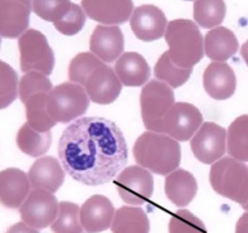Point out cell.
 <instances>
[{"label":"cell","instance_id":"1","mask_svg":"<svg viewBox=\"0 0 248 233\" xmlns=\"http://www.w3.org/2000/svg\"><path fill=\"white\" fill-rule=\"evenodd\" d=\"M58 157L65 172L86 186L113 181L127 163L125 136L114 121L102 116H81L63 131Z\"/></svg>","mask_w":248,"mask_h":233},{"label":"cell","instance_id":"2","mask_svg":"<svg viewBox=\"0 0 248 233\" xmlns=\"http://www.w3.org/2000/svg\"><path fill=\"white\" fill-rule=\"evenodd\" d=\"M133 155L137 165L167 176L178 169L182 159V150L178 141L165 133L145 131L136 140Z\"/></svg>","mask_w":248,"mask_h":233},{"label":"cell","instance_id":"3","mask_svg":"<svg viewBox=\"0 0 248 233\" xmlns=\"http://www.w3.org/2000/svg\"><path fill=\"white\" fill-rule=\"evenodd\" d=\"M165 40L169 45L172 62L181 68H193L205 55L203 36L199 26L191 19L177 18L169 22Z\"/></svg>","mask_w":248,"mask_h":233},{"label":"cell","instance_id":"4","mask_svg":"<svg viewBox=\"0 0 248 233\" xmlns=\"http://www.w3.org/2000/svg\"><path fill=\"white\" fill-rule=\"evenodd\" d=\"M210 182L219 196L240 204L248 211V166L232 157L212 164Z\"/></svg>","mask_w":248,"mask_h":233},{"label":"cell","instance_id":"5","mask_svg":"<svg viewBox=\"0 0 248 233\" xmlns=\"http://www.w3.org/2000/svg\"><path fill=\"white\" fill-rule=\"evenodd\" d=\"M47 112L56 123H70L81 118L90 107V99L84 87L72 82L57 85L48 92Z\"/></svg>","mask_w":248,"mask_h":233},{"label":"cell","instance_id":"6","mask_svg":"<svg viewBox=\"0 0 248 233\" xmlns=\"http://www.w3.org/2000/svg\"><path fill=\"white\" fill-rule=\"evenodd\" d=\"M176 103L171 86L160 80H150L140 92V112L148 131L162 133L164 121Z\"/></svg>","mask_w":248,"mask_h":233},{"label":"cell","instance_id":"7","mask_svg":"<svg viewBox=\"0 0 248 233\" xmlns=\"http://www.w3.org/2000/svg\"><path fill=\"white\" fill-rule=\"evenodd\" d=\"M19 63L23 73L40 72L50 75L55 67V53L47 39L36 29H28L18 38Z\"/></svg>","mask_w":248,"mask_h":233},{"label":"cell","instance_id":"8","mask_svg":"<svg viewBox=\"0 0 248 233\" xmlns=\"http://www.w3.org/2000/svg\"><path fill=\"white\" fill-rule=\"evenodd\" d=\"M115 184L121 199L131 206L147 203L154 193V177L140 165L125 167L116 176Z\"/></svg>","mask_w":248,"mask_h":233},{"label":"cell","instance_id":"9","mask_svg":"<svg viewBox=\"0 0 248 233\" xmlns=\"http://www.w3.org/2000/svg\"><path fill=\"white\" fill-rule=\"evenodd\" d=\"M60 203L55 194L45 189H33L19 206V214L24 223L43 230L51 226L57 218Z\"/></svg>","mask_w":248,"mask_h":233},{"label":"cell","instance_id":"10","mask_svg":"<svg viewBox=\"0 0 248 233\" xmlns=\"http://www.w3.org/2000/svg\"><path fill=\"white\" fill-rule=\"evenodd\" d=\"M193 154L203 164H215L227 152V130L212 121H203L190 140Z\"/></svg>","mask_w":248,"mask_h":233},{"label":"cell","instance_id":"11","mask_svg":"<svg viewBox=\"0 0 248 233\" xmlns=\"http://www.w3.org/2000/svg\"><path fill=\"white\" fill-rule=\"evenodd\" d=\"M203 124L199 108L188 102H176L162 126V133L176 141H189Z\"/></svg>","mask_w":248,"mask_h":233},{"label":"cell","instance_id":"12","mask_svg":"<svg viewBox=\"0 0 248 233\" xmlns=\"http://www.w3.org/2000/svg\"><path fill=\"white\" fill-rule=\"evenodd\" d=\"M130 24L137 39L150 43L165 35L169 22L166 15L160 7L152 4H145L133 10Z\"/></svg>","mask_w":248,"mask_h":233},{"label":"cell","instance_id":"13","mask_svg":"<svg viewBox=\"0 0 248 233\" xmlns=\"http://www.w3.org/2000/svg\"><path fill=\"white\" fill-rule=\"evenodd\" d=\"M82 87L90 101L97 104H110L115 102L121 94L123 83L118 78L114 68L103 63L90 74Z\"/></svg>","mask_w":248,"mask_h":233},{"label":"cell","instance_id":"14","mask_svg":"<svg viewBox=\"0 0 248 233\" xmlns=\"http://www.w3.org/2000/svg\"><path fill=\"white\" fill-rule=\"evenodd\" d=\"M85 14L104 26H119L130 21L133 10L132 0H81Z\"/></svg>","mask_w":248,"mask_h":233},{"label":"cell","instance_id":"15","mask_svg":"<svg viewBox=\"0 0 248 233\" xmlns=\"http://www.w3.org/2000/svg\"><path fill=\"white\" fill-rule=\"evenodd\" d=\"M31 0H0V36L19 38L28 31Z\"/></svg>","mask_w":248,"mask_h":233},{"label":"cell","instance_id":"16","mask_svg":"<svg viewBox=\"0 0 248 233\" xmlns=\"http://www.w3.org/2000/svg\"><path fill=\"white\" fill-rule=\"evenodd\" d=\"M125 39L119 26L98 24L90 38V51L104 63H113L124 52Z\"/></svg>","mask_w":248,"mask_h":233},{"label":"cell","instance_id":"17","mask_svg":"<svg viewBox=\"0 0 248 233\" xmlns=\"http://www.w3.org/2000/svg\"><path fill=\"white\" fill-rule=\"evenodd\" d=\"M115 208L107 197L94 194L80 208V221L87 233H101L111 226Z\"/></svg>","mask_w":248,"mask_h":233},{"label":"cell","instance_id":"18","mask_svg":"<svg viewBox=\"0 0 248 233\" xmlns=\"http://www.w3.org/2000/svg\"><path fill=\"white\" fill-rule=\"evenodd\" d=\"M203 87L213 100L230 99L236 90V75L227 62H211L203 73Z\"/></svg>","mask_w":248,"mask_h":233},{"label":"cell","instance_id":"19","mask_svg":"<svg viewBox=\"0 0 248 233\" xmlns=\"http://www.w3.org/2000/svg\"><path fill=\"white\" fill-rule=\"evenodd\" d=\"M28 174L21 169L9 167L0 171V204L10 209H17L31 193Z\"/></svg>","mask_w":248,"mask_h":233},{"label":"cell","instance_id":"20","mask_svg":"<svg viewBox=\"0 0 248 233\" xmlns=\"http://www.w3.org/2000/svg\"><path fill=\"white\" fill-rule=\"evenodd\" d=\"M29 181L34 189H45L55 193L63 184L65 170L53 157H40L34 162L28 172Z\"/></svg>","mask_w":248,"mask_h":233},{"label":"cell","instance_id":"21","mask_svg":"<svg viewBox=\"0 0 248 233\" xmlns=\"http://www.w3.org/2000/svg\"><path fill=\"white\" fill-rule=\"evenodd\" d=\"M205 55L213 62H225L232 58L240 49L239 40L232 29L216 27L203 36Z\"/></svg>","mask_w":248,"mask_h":233},{"label":"cell","instance_id":"22","mask_svg":"<svg viewBox=\"0 0 248 233\" xmlns=\"http://www.w3.org/2000/svg\"><path fill=\"white\" fill-rule=\"evenodd\" d=\"M165 193L178 208H184L193 201L198 193V181L191 172L177 169L165 180Z\"/></svg>","mask_w":248,"mask_h":233},{"label":"cell","instance_id":"23","mask_svg":"<svg viewBox=\"0 0 248 233\" xmlns=\"http://www.w3.org/2000/svg\"><path fill=\"white\" fill-rule=\"evenodd\" d=\"M114 70L125 86H143L150 78L149 65L138 52L123 53L116 61Z\"/></svg>","mask_w":248,"mask_h":233},{"label":"cell","instance_id":"24","mask_svg":"<svg viewBox=\"0 0 248 233\" xmlns=\"http://www.w3.org/2000/svg\"><path fill=\"white\" fill-rule=\"evenodd\" d=\"M110 228L113 233H149L150 222L140 206H121L115 211Z\"/></svg>","mask_w":248,"mask_h":233},{"label":"cell","instance_id":"25","mask_svg":"<svg viewBox=\"0 0 248 233\" xmlns=\"http://www.w3.org/2000/svg\"><path fill=\"white\" fill-rule=\"evenodd\" d=\"M16 142L19 150L29 157L38 158L48 152L52 143L51 131L39 133L28 125L23 124L16 136Z\"/></svg>","mask_w":248,"mask_h":233},{"label":"cell","instance_id":"26","mask_svg":"<svg viewBox=\"0 0 248 233\" xmlns=\"http://www.w3.org/2000/svg\"><path fill=\"white\" fill-rule=\"evenodd\" d=\"M227 150L239 162H248V114L237 116L227 130Z\"/></svg>","mask_w":248,"mask_h":233},{"label":"cell","instance_id":"27","mask_svg":"<svg viewBox=\"0 0 248 233\" xmlns=\"http://www.w3.org/2000/svg\"><path fill=\"white\" fill-rule=\"evenodd\" d=\"M227 15L224 0H195L193 7L194 22L206 29L219 27Z\"/></svg>","mask_w":248,"mask_h":233},{"label":"cell","instance_id":"28","mask_svg":"<svg viewBox=\"0 0 248 233\" xmlns=\"http://www.w3.org/2000/svg\"><path fill=\"white\" fill-rule=\"evenodd\" d=\"M47 95L46 92H40L34 96H31L26 102V116L27 123L34 130L39 133H47L53 126L56 125V121L50 116L47 112Z\"/></svg>","mask_w":248,"mask_h":233},{"label":"cell","instance_id":"29","mask_svg":"<svg viewBox=\"0 0 248 233\" xmlns=\"http://www.w3.org/2000/svg\"><path fill=\"white\" fill-rule=\"evenodd\" d=\"M193 73V68H181L172 62L169 52H164L154 67V74L157 80L165 83L172 89L186 84Z\"/></svg>","mask_w":248,"mask_h":233},{"label":"cell","instance_id":"30","mask_svg":"<svg viewBox=\"0 0 248 233\" xmlns=\"http://www.w3.org/2000/svg\"><path fill=\"white\" fill-rule=\"evenodd\" d=\"M53 233H82L80 208L72 201H61L57 218L51 225Z\"/></svg>","mask_w":248,"mask_h":233},{"label":"cell","instance_id":"31","mask_svg":"<svg viewBox=\"0 0 248 233\" xmlns=\"http://www.w3.org/2000/svg\"><path fill=\"white\" fill-rule=\"evenodd\" d=\"M103 61L99 60L96 55L90 52H80L70 61L68 67V78L69 82L84 86L87 78L99 66L103 65Z\"/></svg>","mask_w":248,"mask_h":233},{"label":"cell","instance_id":"32","mask_svg":"<svg viewBox=\"0 0 248 233\" xmlns=\"http://www.w3.org/2000/svg\"><path fill=\"white\" fill-rule=\"evenodd\" d=\"M52 83L48 79L47 75L33 70V72L24 73V75L19 80L18 97L23 103H26L34 95L40 94V92L48 94L52 91Z\"/></svg>","mask_w":248,"mask_h":233},{"label":"cell","instance_id":"33","mask_svg":"<svg viewBox=\"0 0 248 233\" xmlns=\"http://www.w3.org/2000/svg\"><path fill=\"white\" fill-rule=\"evenodd\" d=\"M18 77L14 68L0 61V109L9 107L18 96Z\"/></svg>","mask_w":248,"mask_h":233},{"label":"cell","instance_id":"34","mask_svg":"<svg viewBox=\"0 0 248 233\" xmlns=\"http://www.w3.org/2000/svg\"><path fill=\"white\" fill-rule=\"evenodd\" d=\"M70 0H31L33 12L46 22H57L70 10Z\"/></svg>","mask_w":248,"mask_h":233},{"label":"cell","instance_id":"35","mask_svg":"<svg viewBox=\"0 0 248 233\" xmlns=\"http://www.w3.org/2000/svg\"><path fill=\"white\" fill-rule=\"evenodd\" d=\"M170 233H207L202 220L186 209H181L172 215L169 225Z\"/></svg>","mask_w":248,"mask_h":233},{"label":"cell","instance_id":"36","mask_svg":"<svg viewBox=\"0 0 248 233\" xmlns=\"http://www.w3.org/2000/svg\"><path fill=\"white\" fill-rule=\"evenodd\" d=\"M86 17L81 5L73 2L69 11L62 18L55 22L53 26L63 35H75L84 28L85 23H86Z\"/></svg>","mask_w":248,"mask_h":233},{"label":"cell","instance_id":"37","mask_svg":"<svg viewBox=\"0 0 248 233\" xmlns=\"http://www.w3.org/2000/svg\"><path fill=\"white\" fill-rule=\"evenodd\" d=\"M6 233H39V230L31 227V226L27 225L23 221L22 222H17L12 225L11 227L7 230Z\"/></svg>","mask_w":248,"mask_h":233},{"label":"cell","instance_id":"38","mask_svg":"<svg viewBox=\"0 0 248 233\" xmlns=\"http://www.w3.org/2000/svg\"><path fill=\"white\" fill-rule=\"evenodd\" d=\"M235 233H248V211L239 218L235 228Z\"/></svg>","mask_w":248,"mask_h":233},{"label":"cell","instance_id":"39","mask_svg":"<svg viewBox=\"0 0 248 233\" xmlns=\"http://www.w3.org/2000/svg\"><path fill=\"white\" fill-rule=\"evenodd\" d=\"M241 56L245 62H246V65L248 66V40L241 46Z\"/></svg>","mask_w":248,"mask_h":233},{"label":"cell","instance_id":"40","mask_svg":"<svg viewBox=\"0 0 248 233\" xmlns=\"http://www.w3.org/2000/svg\"><path fill=\"white\" fill-rule=\"evenodd\" d=\"M0 46H1V36H0Z\"/></svg>","mask_w":248,"mask_h":233},{"label":"cell","instance_id":"41","mask_svg":"<svg viewBox=\"0 0 248 233\" xmlns=\"http://www.w3.org/2000/svg\"><path fill=\"white\" fill-rule=\"evenodd\" d=\"M186 1H193V0H186ZM194 1H195V0H194Z\"/></svg>","mask_w":248,"mask_h":233}]
</instances>
